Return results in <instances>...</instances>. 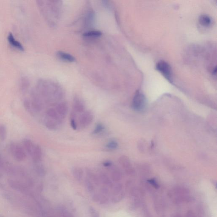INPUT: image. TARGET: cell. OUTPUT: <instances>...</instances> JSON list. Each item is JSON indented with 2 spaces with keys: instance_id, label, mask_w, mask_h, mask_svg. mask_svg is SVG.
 Instances as JSON below:
<instances>
[{
  "instance_id": "cell-9",
  "label": "cell",
  "mask_w": 217,
  "mask_h": 217,
  "mask_svg": "<svg viewBox=\"0 0 217 217\" xmlns=\"http://www.w3.org/2000/svg\"><path fill=\"white\" fill-rule=\"evenodd\" d=\"M31 156L34 163H38L41 161L42 159V152L41 147L39 145H35Z\"/></svg>"
},
{
  "instance_id": "cell-30",
  "label": "cell",
  "mask_w": 217,
  "mask_h": 217,
  "mask_svg": "<svg viewBox=\"0 0 217 217\" xmlns=\"http://www.w3.org/2000/svg\"><path fill=\"white\" fill-rule=\"evenodd\" d=\"M172 217H180V216H179V215H174V216H173Z\"/></svg>"
},
{
  "instance_id": "cell-20",
  "label": "cell",
  "mask_w": 217,
  "mask_h": 217,
  "mask_svg": "<svg viewBox=\"0 0 217 217\" xmlns=\"http://www.w3.org/2000/svg\"><path fill=\"white\" fill-rule=\"evenodd\" d=\"M118 147V144L116 141L111 140L109 141L105 146V148L109 151L116 150Z\"/></svg>"
},
{
  "instance_id": "cell-17",
  "label": "cell",
  "mask_w": 217,
  "mask_h": 217,
  "mask_svg": "<svg viewBox=\"0 0 217 217\" xmlns=\"http://www.w3.org/2000/svg\"><path fill=\"white\" fill-rule=\"evenodd\" d=\"M70 124L71 127L74 130H77L78 128V124L76 119V112L72 111L70 115Z\"/></svg>"
},
{
  "instance_id": "cell-15",
  "label": "cell",
  "mask_w": 217,
  "mask_h": 217,
  "mask_svg": "<svg viewBox=\"0 0 217 217\" xmlns=\"http://www.w3.org/2000/svg\"><path fill=\"white\" fill-rule=\"evenodd\" d=\"M59 124L56 121L48 118L46 120L45 123V127L50 130H56L57 129Z\"/></svg>"
},
{
  "instance_id": "cell-4",
  "label": "cell",
  "mask_w": 217,
  "mask_h": 217,
  "mask_svg": "<svg viewBox=\"0 0 217 217\" xmlns=\"http://www.w3.org/2000/svg\"><path fill=\"white\" fill-rule=\"evenodd\" d=\"M146 106V98L139 92H137L133 100V108L137 111H142Z\"/></svg>"
},
{
  "instance_id": "cell-18",
  "label": "cell",
  "mask_w": 217,
  "mask_h": 217,
  "mask_svg": "<svg viewBox=\"0 0 217 217\" xmlns=\"http://www.w3.org/2000/svg\"><path fill=\"white\" fill-rule=\"evenodd\" d=\"M105 127L104 125L101 123H98L96 124V126L94 128L92 134L93 135H98L101 134L105 130Z\"/></svg>"
},
{
  "instance_id": "cell-28",
  "label": "cell",
  "mask_w": 217,
  "mask_h": 217,
  "mask_svg": "<svg viewBox=\"0 0 217 217\" xmlns=\"http://www.w3.org/2000/svg\"><path fill=\"white\" fill-rule=\"evenodd\" d=\"M5 162L3 160L1 156L0 155V174H1V172L2 170H4V167Z\"/></svg>"
},
{
  "instance_id": "cell-5",
  "label": "cell",
  "mask_w": 217,
  "mask_h": 217,
  "mask_svg": "<svg viewBox=\"0 0 217 217\" xmlns=\"http://www.w3.org/2000/svg\"><path fill=\"white\" fill-rule=\"evenodd\" d=\"M94 116L90 110L85 111L82 113L79 118V124L82 128H85L93 122Z\"/></svg>"
},
{
  "instance_id": "cell-27",
  "label": "cell",
  "mask_w": 217,
  "mask_h": 217,
  "mask_svg": "<svg viewBox=\"0 0 217 217\" xmlns=\"http://www.w3.org/2000/svg\"><path fill=\"white\" fill-rule=\"evenodd\" d=\"M103 165L105 167L111 168V167H112L113 164H112L111 161H109V160H106V161H104V162H103Z\"/></svg>"
},
{
  "instance_id": "cell-24",
  "label": "cell",
  "mask_w": 217,
  "mask_h": 217,
  "mask_svg": "<svg viewBox=\"0 0 217 217\" xmlns=\"http://www.w3.org/2000/svg\"><path fill=\"white\" fill-rule=\"evenodd\" d=\"M23 103L24 108L25 109L26 111L30 112V113H31L32 111V107H31V102L29 99H24Z\"/></svg>"
},
{
  "instance_id": "cell-21",
  "label": "cell",
  "mask_w": 217,
  "mask_h": 217,
  "mask_svg": "<svg viewBox=\"0 0 217 217\" xmlns=\"http://www.w3.org/2000/svg\"><path fill=\"white\" fill-rule=\"evenodd\" d=\"M7 127L4 125H1L0 126V140L4 141L6 140L7 137Z\"/></svg>"
},
{
  "instance_id": "cell-1",
  "label": "cell",
  "mask_w": 217,
  "mask_h": 217,
  "mask_svg": "<svg viewBox=\"0 0 217 217\" xmlns=\"http://www.w3.org/2000/svg\"><path fill=\"white\" fill-rule=\"evenodd\" d=\"M10 150L13 158L18 162H22L26 158V153L23 146L14 142L11 143Z\"/></svg>"
},
{
  "instance_id": "cell-7",
  "label": "cell",
  "mask_w": 217,
  "mask_h": 217,
  "mask_svg": "<svg viewBox=\"0 0 217 217\" xmlns=\"http://www.w3.org/2000/svg\"><path fill=\"white\" fill-rule=\"evenodd\" d=\"M55 109L62 119H63L68 114V106L66 102H61L56 105Z\"/></svg>"
},
{
  "instance_id": "cell-3",
  "label": "cell",
  "mask_w": 217,
  "mask_h": 217,
  "mask_svg": "<svg viewBox=\"0 0 217 217\" xmlns=\"http://www.w3.org/2000/svg\"><path fill=\"white\" fill-rule=\"evenodd\" d=\"M8 182L9 185L12 188L21 192L23 194L28 196H32V193L29 189V186L26 184L22 183L21 181L14 179H10Z\"/></svg>"
},
{
  "instance_id": "cell-22",
  "label": "cell",
  "mask_w": 217,
  "mask_h": 217,
  "mask_svg": "<svg viewBox=\"0 0 217 217\" xmlns=\"http://www.w3.org/2000/svg\"><path fill=\"white\" fill-rule=\"evenodd\" d=\"M73 174L76 178L77 179H81L82 176V170L80 167H76L73 170Z\"/></svg>"
},
{
  "instance_id": "cell-14",
  "label": "cell",
  "mask_w": 217,
  "mask_h": 217,
  "mask_svg": "<svg viewBox=\"0 0 217 217\" xmlns=\"http://www.w3.org/2000/svg\"><path fill=\"white\" fill-rule=\"evenodd\" d=\"M198 21L201 25L205 27L210 26L212 23L211 18L207 15H202L200 16Z\"/></svg>"
},
{
  "instance_id": "cell-23",
  "label": "cell",
  "mask_w": 217,
  "mask_h": 217,
  "mask_svg": "<svg viewBox=\"0 0 217 217\" xmlns=\"http://www.w3.org/2000/svg\"><path fill=\"white\" fill-rule=\"evenodd\" d=\"M35 171L36 174L40 176H44L46 173L44 166L41 165H37L35 167Z\"/></svg>"
},
{
  "instance_id": "cell-26",
  "label": "cell",
  "mask_w": 217,
  "mask_h": 217,
  "mask_svg": "<svg viewBox=\"0 0 217 217\" xmlns=\"http://www.w3.org/2000/svg\"><path fill=\"white\" fill-rule=\"evenodd\" d=\"M148 181H149V183L150 184H152V185L154 187H155V188L158 189L159 188V184H158V182H157V181H156V180H155V179H150V180H149Z\"/></svg>"
},
{
  "instance_id": "cell-25",
  "label": "cell",
  "mask_w": 217,
  "mask_h": 217,
  "mask_svg": "<svg viewBox=\"0 0 217 217\" xmlns=\"http://www.w3.org/2000/svg\"><path fill=\"white\" fill-rule=\"evenodd\" d=\"M111 175H112V178L114 180H119L121 177L120 172L116 168H113L112 172H111Z\"/></svg>"
},
{
  "instance_id": "cell-11",
  "label": "cell",
  "mask_w": 217,
  "mask_h": 217,
  "mask_svg": "<svg viewBox=\"0 0 217 217\" xmlns=\"http://www.w3.org/2000/svg\"><path fill=\"white\" fill-rule=\"evenodd\" d=\"M74 111L77 113H83L85 111V106L84 103L79 98L74 99L73 103Z\"/></svg>"
},
{
  "instance_id": "cell-6",
  "label": "cell",
  "mask_w": 217,
  "mask_h": 217,
  "mask_svg": "<svg viewBox=\"0 0 217 217\" xmlns=\"http://www.w3.org/2000/svg\"><path fill=\"white\" fill-rule=\"evenodd\" d=\"M31 103L33 111L37 112L41 111L42 108V105L39 96L36 93L33 92L31 94Z\"/></svg>"
},
{
  "instance_id": "cell-31",
  "label": "cell",
  "mask_w": 217,
  "mask_h": 217,
  "mask_svg": "<svg viewBox=\"0 0 217 217\" xmlns=\"http://www.w3.org/2000/svg\"><path fill=\"white\" fill-rule=\"evenodd\" d=\"M0 217H4L3 216H1V215H0Z\"/></svg>"
},
{
  "instance_id": "cell-12",
  "label": "cell",
  "mask_w": 217,
  "mask_h": 217,
  "mask_svg": "<svg viewBox=\"0 0 217 217\" xmlns=\"http://www.w3.org/2000/svg\"><path fill=\"white\" fill-rule=\"evenodd\" d=\"M23 148L25 149L26 152L30 156H31L35 146L34 143L29 139H25L23 140Z\"/></svg>"
},
{
  "instance_id": "cell-8",
  "label": "cell",
  "mask_w": 217,
  "mask_h": 217,
  "mask_svg": "<svg viewBox=\"0 0 217 217\" xmlns=\"http://www.w3.org/2000/svg\"><path fill=\"white\" fill-rule=\"evenodd\" d=\"M46 114L48 118L56 121L59 124L62 122L63 119H62L61 117L58 114L55 109L52 108L48 109L47 110Z\"/></svg>"
},
{
  "instance_id": "cell-13",
  "label": "cell",
  "mask_w": 217,
  "mask_h": 217,
  "mask_svg": "<svg viewBox=\"0 0 217 217\" xmlns=\"http://www.w3.org/2000/svg\"><path fill=\"white\" fill-rule=\"evenodd\" d=\"M56 55L62 60L68 62H73L75 61V58L71 55L62 51L58 52Z\"/></svg>"
},
{
  "instance_id": "cell-29",
  "label": "cell",
  "mask_w": 217,
  "mask_h": 217,
  "mask_svg": "<svg viewBox=\"0 0 217 217\" xmlns=\"http://www.w3.org/2000/svg\"><path fill=\"white\" fill-rule=\"evenodd\" d=\"M186 217H196V216L193 212L190 211L187 214Z\"/></svg>"
},
{
  "instance_id": "cell-10",
  "label": "cell",
  "mask_w": 217,
  "mask_h": 217,
  "mask_svg": "<svg viewBox=\"0 0 217 217\" xmlns=\"http://www.w3.org/2000/svg\"><path fill=\"white\" fill-rule=\"evenodd\" d=\"M7 39L9 43L13 47L21 51H24V47L21 42H19L15 38V36L12 33H10L8 34Z\"/></svg>"
},
{
  "instance_id": "cell-19",
  "label": "cell",
  "mask_w": 217,
  "mask_h": 217,
  "mask_svg": "<svg viewBox=\"0 0 217 217\" xmlns=\"http://www.w3.org/2000/svg\"><path fill=\"white\" fill-rule=\"evenodd\" d=\"M102 35V33L100 31H91L84 33V36L88 38H96L100 37Z\"/></svg>"
},
{
  "instance_id": "cell-16",
  "label": "cell",
  "mask_w": 217,
  "mask_h": 217,
  "mask_svg": "<svg viewBox=\"0 0 217 217\" xmlns=\"http://www.w3.org/2000/svg\"><path fill=\"white\" fill-rule=\"evenodd\" d=\"M30 84L29 80L26 78L23 77L21 79L20 88L21 91L23 93H25L29 90Z\"/></svg>"
},
{
  "instance_id": "cell-2",
  "label": "cell",
  "mask_w": 217,
  "mask_h": 217,
  "mask_svg": "<svg viewBox=\"0 0 217 217\" xmlns=\"http://www.w3.org/2000/svg\"><path fill=\"white\" fill-rule=\"evenodd\" d=\"M156 69L160 72L164 77L169 81H171L172 79V69L170 65L164 61H160L156 65Z\"/></svg>"
}]
</instances>
